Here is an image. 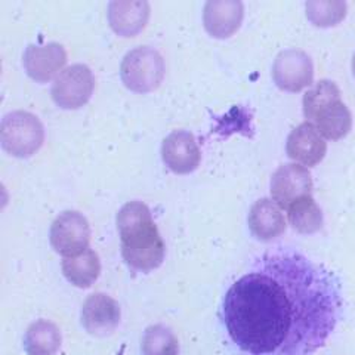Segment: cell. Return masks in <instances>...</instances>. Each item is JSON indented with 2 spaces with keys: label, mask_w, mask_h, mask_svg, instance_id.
<instances>
[{
  "label": "cell",
  "mask_w": 355,
  "mask_h": 355,
  "mask_svg": "<svg viewBox=\"0 0 355 355\" xmlns=\"http://www.w3.org/2000/svg\"><path fill=\"white\" fill-rule=\"evenodd\" d=\"M343 315L338 275L293 249L262 253L222 299L219 318L237 355H313Z\"/></svg>",
  "instance_id": "cell-1"
},
{
  "label": "cell",
  "mask_w": 355,
  "mask_h": 355,
  "mask_svg": "<svg viewBox=\"0 0 355 355\" xmlns=\"http://www.w3.org/2000/svg\"><path fill=\"white\" fill-rule=\"evenodd\" d=\"M121 240V257L128 266L138 272H150L163 263L164 241L151 210L142 202H129L116 218Z\"/></svg>",
  "instance_id": "cell-2"
},
{
  "label": "cell",
  "mask_w": 355,
  "mask_h": 355,
  "mask_svg": "<svg viewBox=\"0 0 355 355\" xmlns=\"http://www.w3.org/2000/svg\"><path fill=\"white\" fill-rule=\"evenodd\" d=\"M44 142V128L37 116L28 111L8 113L0 123L2 148L18 159H28L36 154Z\"/></svg>",
  "instance_id": "cell-3"
},
{
  "label": "cell",
  "mask_w": 355,
  "mask_h": 355,
  "mask_svg": "<svg viewBox=\"0 0 355 355\" xmlns=\"http://www.w3.org/2000/svg\"><path fill=\"white\" fill-rule=\"evenodd\" d=\"M166 65L162 53L150 46L129 51L120 67L123 85L132 92L148 94L157 89L164 79Z\"/></svg>",
  "instance_id": "cell-4"
},
{
  "label": "cell",
  "mask_w": 355,
  "mask_h": 355,
  "mask_svg": "<svg viewBox=\"0 0 355 355\" xmlns=\"http://www.w3.org/2000/svg\"><path fill=\"white\" fill-rule=\"evenodd\" d=\"M95 77L85 64H73L53 80L51 95L53 103L62 110H79L94 95Z\"/></svg>",
  "instance_id": "cell-5"
},
{
  "label": "cell",
  "mask_w": 355,
  "mask_h": 355,
  "mask_svg": "<svg viewBox=\"0 0 355 355\" xmlns=\"http://www.w3.org/2000/svg\"><path fill=\"white\" fill-rule=\"evenodd\" d=\"M91 227L87 219L77 210L60 214L51 227V244L53 250L65 258H73L89 249Z\"/></svg>",
  "instance_id": "cell-6"
},
{
  "label": "cell",
  "mask_w": 355,
  "mask_h": 355,
  "mask_svg": "<svg viewBox=\"0 0 355 355\" xmlns=\"http://www.w3.org/2000/svg\"><path fill=\"white\" fill-rule=\"evenodd\" d=\"M272 80L282 91H304L314 82L313 60L301 49L282 51L272 64Z\"/></svg>",
  "instance_id": "cell-7"
},
{
  "label": "cell",
  "mask_w": 355,
  "mask_h": 355,
  "mask_svg": "<svg viewBox=\"0 0 355 355\" xmlns=\"http://www.w3.org/2000/svg\"><path fill=\"white\" fill-rule=\"evenodd\" d=\"M271 197L282 209H288L296 200L313 193V176L302 164L287 163L271 176Z\"/></svg>",
  "instance_id": "cell-8"
},
{
  "label": "cell",
  "mask_w": 355,
  "mask_h": 355,
  "mask_svg": "<svg viewBox=\"0 0 355 355\" xmlns=\"http://www.w3.org/2000/svg\"><path fill=\"white\" fill-rule=\"evenodd\" d=\"M67 52L62 44L52 42L46 44H28L22 55V65L30 79L37 83H48L65 70Z\"/></svg>",
  "instance_id": "cell-9"
},
{
  "label": "cell",
  "mask_w": 355,
  "mask_h": 355,
  "mask_svg": "<svg viewBox=\"0 0 355 355\" xmlns=\"http://www.w3.org/2000/svg\"><path fill=\"white\" fill-rule=\"evenodd\" d=\"M162 159L176 175L194 172L202 160L196 137L188 130H173L162 144Z\"/></svg>",
  "instance_id": "cell-10"
},
{
  "label": "cell",
  "mask_w": 355,
  "mask_h": 355,
  "mask_svg": "<svg viewBox=\"0 0 355 355\" xmlns=\"http://www.w3.org/2000/svg\"><path fill=\"white\" fill-rule=\"evenodd\" d=\"M150 12L147 0H113L108 3V24L120 37H135L147 27Z\"/></svg>",
  "instance_id": "cell-11"
},
{
  "label": "cell",
  "mask_w": 355,
  "mask_h": 355,
  "mask_svg": "<svg viewBox=\"0 0 355 355\" xmlns=\"http://www.w3.org/2000/svg\"><path fill=\"white\" fill-rule=\"evenodd\" d=\"M286 153L288 159L308 168H314L324 159L327 142L313 123L305 121L288 133Z\"/></svg>",
  "instance_id": "cell-12"
},
{
  "label": "cell",
  "mask_w": 355,
  "mask_h": 355,
  "mask_svg": "<svg viewBox=\"0 0 355 355\" xmlns=\"http://www.w3.org/2000/svg\"><path fill=\"white\" fill-rule=\"evenodd\" d=\"M244 18L240 0H209L203 9V26L215 39H228L236 35Z\"/></svg>",
  "instance_id": "cell-13"
},
{
  "label": "cell",
  "mask_w": 355,
  "mask_h": 355,
  "mask_svg": "<svg viewBox=\"0 0 355 355\" xmlns=\"http://www.w3.org/2000/svg\"><path fill=\"white\" fill-rule=\"evenodd\" d=\"M120 306L113 297L94 293L83 304L82 324L91 335L107 336L120 324Z\"/></svg>",
  "instance_id": "cell-14"
},
{
  "label": "cell",
  "mask_w": 355,
  "mask_h": 355,
  "mask_svg": "<svg viewBox=\"0 0 355 355\" xmlns=\"http://www.w3.org/2000/svg\"><path fill=\"white\" fill-rule=\"evenodd\" d=\"M248 224L252 236L261 241H271L286 231L282 207L272 198H259L249 210Z\"/></svg>",
  "instance_id": "cell-15"
},
{
  "label": "cell",
  "mask_w": 355,
  "mask_h": 355,
  "mask_svg": "<svg viewBox=\"0 0 355 355\" xmlns=\"http://www.w3.org/2000/svg\"><path fill=\"white\" fill-rule=\"evenodd\" d=\"M313 125L324 139L339 141L351 132L352 114L342 99H338V101H333L324 110L320 111Z\"/></svg>",
  "instance_id": "cell-16"
},
{
  "label": "cell",
  "mask_w": 355,
  "mask_h": 355,
  "mask_svg": "<svg viewBox=\"0 0 355 355\" xmlns=\"http://www.w3.org/2000/svg\"><path fill=\"white\" fill-rule=\"evenodd\" d=\"M62 272L71 284L80 288L91 287L101 272V262L96 252L86 249L83 253L73 258H64Z\"/></svg>",
  "instance_id": "cell-17"
},
{
  "label": "cell",
  "mask_w": 355,
  "mask_h": 355,
  "mask_svg": "<svg viewBox=\"0 0 355 355\" xmlns=\"http://www.w3.org/2000/svg\"><path fill=\"white\" fill-rule=\"evenodd\" d=\"M287 218L292 228L301 234H314L323 228L324 224L323 210L311 196L296 200L287 209Z\"/></svg>",
  "instance_id": "cell-18"
},
{
  "label": "cell",
  "mask_w": 355,
  "mask_h": 355,
  "mask_svg": "<svg viewBox=\"0 0 355 355\" xmlns=\"http://www.w3.org/2000/svg\"><path fill=\"white\" fill-rule=\"evenodd\" d=\"M60 345V329L46 320L33 323L24 336V348L30 355H53Z\"/></svg>",
  "instance_id": "cell-19"
},
{
  "label": "cell",
  "mask_w": 355,
  "mask_h": 355,
  "mask_svg": "<svg viewBox=\"0 0 355 355\" xmlns=\"http://www.w3.org/2000/svg\"><path fill=\"white\" fill-rule=\"evenodd\" d=\"M305 9L309 22L315 27L329 28L345 19L348 5L343 0H308Z\"/></svg>",
  "instance_id": "cell-20"
},
{
  "label": "cell",
  "mask_w": 355,
  "mask_h": 355,
  "mask_svg": "<svg viewBox=\"0 0 355 355\" xmlns=\"http://www.w3.org/2000/svg\"><path fill=\"white\" fill-rule=\"evenodd\" d=\"M340 98V89L331 80H320L313 87L308 89L302 99L304 116L309 121H314L321 110H324L333 101H338Z\"/></svg>",
  "instance_id": "cell-21"
},
{
  "label": "cell",
  "mask_w": 355,
  "mask_h": 355,
  "mask_svg": "<svg viewBox=\"0 0 355 355\" xmlns=\"http://www.w3.org/2000/svg\"><path fill=\"white\" fill-rule=\"evenodd\" d=\"M180 345L173 331L163 324L150 326L142 336L144 355H178Z\"/></svg>",
  "instance_id": "cell-22"
},
{
  "label": "cell",
  "mask_w": 355,
  "mask_h": 355,
  "mask_svg": "<svg viewBox=\"0 0 355 355\" xmlns=\"http://www.w3.org/2000/svg\"><path fill=\"white\" fill-rule=\"evenodd\" d=\"M351 67H352V74H354V77H355V52H354V57H352V64H351Z\"/></svg>",
  "instance_id": "cell-23"
}]
</instances>
